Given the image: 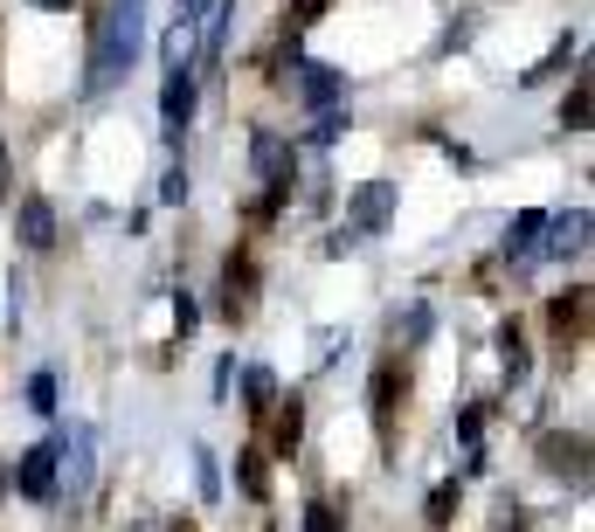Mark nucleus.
I'll return each instance as SVG.
<instances>
[{
  "label": "nucleus",
  "instance_id": "1",
  "mask_svg": "<svg viewBox=\"0 0 595 532\" xmlns=\"http://www.w3.org/2000/svg\"><path fill=\"white\" fill-rule=\"evenodd\" d=\"M139 49H145V0H111V14L98 28V49H90L84 90H111L125 69L139 63Z\"/></svg>",
  "mask_w": 595,
  "mask_h": 532
},
{
  "label": "nucleus",
  "instance_id": "2",
  "mask_svg": "<svg viewBox=\"0 0 595 532\" xmlns=\"http://www.w3.org/2000/svg\"><path fill=\"white\" fill-rule=\"evenodd\" d=\"M90 478H98V435H90V422H69L55 435V484H69V498H84Z\"/></svg>",
  "mask_w": 595,
  "mask_h": 532
},
{
  "label": "nucleus",
  "instance_id": "3",
  "mask_svg": "<svg viewBox=\"0 0 595 532\" xmlns=\"http://www.w3.org/2000/svg\"><path fill=\"white\" fill-rule=\"evenodd\" d=\"M194 98H201V76H194V63H174V69H166V90H160L166 139H188V125H194Z\"/></svg>",
  "mask_w": 595,
  "mask_h": 532
},
{
  "label": "nucleus",
  "instance_id": "4",
  "mask_svg": "<svg viewBox=\"0 0 595 532\" xmlns=\"http://www.w3.org/2000/svg\"><path fill=\"white\" fill-rule=\"evenodd\" d=\"M541 256H554V263H568V256H582L588 250V207H568V215H547L541 221Z\"/></svg>",
  "mask_w": 595,
  "mask_h": 532
},
{
  "label": "nucleus",
  "instance_id": "5",
  "mask_svg": "<svg viewBox=\"0 0 595 532\" xmlns=\"http://www.w3.org/2000/svg\"><path fill=\"white\" fill-rule=\"evenodd\" d=\"M346 221L360 228V236H381V228L395 221V187H388V180H367V187H353V207H346Z\"/></svg>",
  "mask_w": 595,
  "mask_h": 532
},
{
  "label": "nucleus",
  "instance_id": "6",
  "mask_svg": "<svg viewBox=\"0 0 595 532\" xmlns=\"http://www.w3.org/2000/svg\"><path fill=\"white\" fill-rule=\"evenodd\" d=\"M14 484H22V498H35V505L55 498V435H49V443H35V449H22V464H14Z\"/></svg>",
  "mask_w": 595,
  "mask_h": 532
},
{
  "label": "nucleus",
  "instance_id": "7",
  "mask_svg": "<svg viewBox=\"0 0 595 532\" xmlns=\"http://www.w3.org/2000/svg\"><path fill=\"white\" fill-rule=\"evenodd\" d=\"M14 236H22V250H49L55 242V207L42 194H22V207H14Z\"/></svg>",
  "mask_w": 595,
  "mask_h": 532
},
{
  "label": "nucleus",
  "instance_id": "8",
  "mask_svg": "<svg viewBox=\"0 0 595 532\" xmlns=\"http://www.w3.org/2000/svg\"><path fill=\"white\" fill-rule=\"evenodd\" d=\"M298 90H305L312 111H332L346 98V84H340V69H332V63H305V69H298Z\"/></svg>",
  "mask_w": 595,
  "mask_h": 532
},
{
  "label": "nucleus",
  "instance_id": "9",
  "mask_svg": "<svg viewBox=\"0 0 595 532\" xmlns=\"http://www.w3.org/2000/svg\"><path fill=\"white\" fill-rule=\"evenodd\" d=\"M284 166H291V145L277 139V131H250V174L256 180H284Z\"/></svg>",
  "mask_w": 595,
  "mask_h": 532
},
{
  "label": "nucleus",
  "instance_id": "10",
  "mask_svg": "<svg viewBox=\"0 0 595 532\" xmlns=\"http://www.w3.org/2000/svg\"><path fill=\"white\" fill-rule=\"evenodd\" d=\"M243 402H250V415L277 408V373L270 367H243Z\"/></svg>",
  "mask_w": 595,
  "mask_h": 532
},
{
  "label": "nucleus",
  "instance_id": "11",
  "mask_svg": "<svg viewBox=\"0 0 595 532\" xmlns=\"http://www.w3.org/2000/svg\"><path fill=\"white\" fill-rule=\"evenodd\" d=\"M541 221H547V215H519V221L506 228V256H512V263H527L533 250H541Z\"/></svg>",
  "mask_w": 595,
  "mask_h": 532
},
{
  "label": "nucleus",
  "instance_id": "12",
  "mask_svg": "<svg viewBox=\"0 0 595 532\" xmlns=\"http://www.w3.org/2000/svg\"><path fill=\"white\" fill-rule=\"evenodd\" d=\"M298 435H305V402L291 394L284 415H277V456H291V449H298Z\"/></svg>",
  "mask_w": 595,
  "mask_h": 532
},
{
  "label": "nucleus",
  "instance_id": "13",
  "mask_svg": "<svg viewBox=\"0 0 595 532\" xmlns=\"http://www.w3.org/2000/svg\"><path fill=\"white\" fill-rule=\"evenodd\" d=\"M194 484H201V505L221 498V464H215V449H201V443H194Z\"/></svg>",
  "mask_w": 595,
  "mask_h": 532
},
{
  "label": "nucleus",
  "instance_id": "14",
  "mask_svg": "<svg viewBox=\"0 0 595 532\" xmlns=\"http://www.w3.org/2000/svg\"><path fill=\"white\" fill-rule=\"evenodd\" d=\"M582 435H574V443H561V435H547V470H568V478H582Z\"/></svg>",
  "mask_w": 595,
  "mask_h": 532
},
{
  "label": "nucleus",
  "instance_id": "15",
  "mask_svg": "<svg viewBox=\"0 0 595 532\" xmlns=\"http://www.w3.org/2000/svg\"><path fill=\"white\" fill-rule=\"evenodd\" d=\"M498 353H506V373H512V380H527V367H533V359H527V339H519V326H506V332H498Z\"/></svg>",
  "mask_w": 595,
  "mask_h": 532
},
{
  "label": "nucleus",
  "instance_id": "16",
  "mask_svg": "<svg viewBox=\"0 0 595 532\" xmlns=\"http://www.w3.org/2000/svg\"><path fill=\"white\" fill-rule=\"evenodd\" d=\"M346 131H353V125H346V111H319V125H312V145H340Z\"/></svg>",
  "mask_w": 595,
  "mask_h": 532
},
{
  "label": "nucleus",
  "instance_id": "17",
  "mask_svg": "<svg viewBox=\"0 0 595 532\" xmlns=\"http://www.w3.org/2000/svg\"><path fill=\"white\" fill-rule=\"evenodd\" d=\"M28 408L35 415H55V373H35L28 380Z\"/></svg>",
  "mask_w": 595,
  "mask_h": 532
},
{
  "label": "nucleus",
  "instance_id": "18",
  "mask_svg": "<svg viewBox=\"0 0 595 532\" xmlns=\"http://www.w3.org/2000/svg\"><path fill=\"white\" fill-rule=\"evenodd\" d=\"M160 201H166V207L188 201V166H166V174H160Z\"/></svg>",
  "mask_w": 595,
  "mask_h": 532
},
{
  "label": "nucleus",
  "instance_id": "19",
  "mask_svg": "<svg viewBox=\"0 0 595 532\" xmlns=\"http://www.w3.org/2000/svg\"><path fill=\"white\" fill-rule=\"evenodd\" d=\"M451 511H457V484H436L430 491V525H451Z\"/></svg>",
  "mask_w": 595,
  "mask_h": 532
},
{
  "label": "nucleus",
  "instance_id": "20",
  "mask_svg": "<svg viewBox=\"0 0 595 532\" xmlns=\"http://www.w3.org/2000/svg\"><path fill=\"white\" fill-rule=\"evenodd\" d=\"M236 464H243V470H236V478H243V491H250V498H264V456H236Z\"/></svg>",
  "mask_w": 595,
  "mask_h": 532
},
{
  "label": "nucleus",
  "instance_id": "21",
  "mask_svg": "<svg viewBox=\"0 0 595 532\" xmlns=\"http://www.w3.org/2000/svg\"><path fill=\"white\" fill-rule=\"evenodd\" d=\"M305 532H340V511H332L326 498H319V505H305Z\"/></svg>",
  "mask_w": 595,
  "mask_h": 532
},
{
  "label": "nucleus",
  "instance_id": "22",
  "mask_svg": "<svg viewBox=\"0 0 595 532\" xmlns=\"http://www.w3.org/2000/svg\"><path fill=\"white\" fill-rule=\"evenodd\" d=\"M353 250H360V228H332V236H326V256H353Z\"/></svg>",
  "mask_w": 595,
  "mask_h": 532
},
{
  "label": "nucleus",
  "instance_id": "23",
  "mask_svg": "<svg viewBox=\"0 0 595 532\" xmlns=\"http://www.w3.org/2000/svg\"><path fill=\"white\" fill-rule=\"evenodd\" d=\"M174 326H180V339H188V332L201 326V304H194L188 291H180V297H174Z\"/></svg>",
  "mask_w": 595,
  "mask_h": 532
},
{
  "label": "nucleus",
  "instance_id": "24",
  "mask_svg": "<svg viewBox=\"0 0 595 532\" xmlns=\"http://www.w3.org/2000/svg\"><path fill=\"white\" fill-rule=\"evenodd\" d=\"M430 326H436V312H430V304H416V312H408V346H422Z\"/></svg>",
  "mask_w": 595,
  "mask_h": 532
},
{
  "label": "nucleus",
  "instance_id": "25",
  "mask_svg": "<svg viewBox=\"0 0 595 532\" xmlns=\"http://www.w3.org/2000/svg\"><path fill=\"white\" fill-rule=\"evenodd\" d=\"M388 402H395V373H375V422H388Z\"/></svg>",
  "mask_w": 595,
  "mask_h": 532
},
{
  "label": "nucleus",
  "instance_id": "26",
  "mask_svg": "<svg viewBox=\"0 0 595 532\" xmlns=\"http://www.w3.org/2000/svg\"><path fill=\"white\" fill-rule=\"evenodd\" d=\"M478 429H485V415H478V408H464V415H457V435H464L471 449H478Z\"/></svg>",
  "mask_w": 595,
  "mask_h": 532
},
{
  "label": "nucleus",
  "instance_id": "27",
  "mask_svg": "<svg viewBox=\"0 0 595 532\" xmlns=\"http://www.w3.org/2000/svg\"><path fill=\"white\" fill-rule=\"evenodd\" d=\"M582 118H588V90H574V104L561 111V125H568V131H582Z\"/></svg>",
  "mask_w": 595,
  "mask_h": 532
},
{
  "label": "nucleus",
  "instance_id": "28",
  "mask_svg": "<svg viewBox=\"0 0 595 532\" xmlns=\"http://www.w3.org/2000/svg\"><path fill=\"white\" fill-rule=\"evenodd\" d=\"M340 346H346L340 332H319V367H332V359H340Z\"/></svg>",
  "mask_w": 595,
  "mask_h": 532
},
{
  "label": "nucleus",
  "instance_id": "29",
  "mask_svg": "<svg viewBox=\"0 0 595 532\" xmlns=\"http://www.w3.org/2000/svg\"><path fill=\"white\" fill-rule=\"evenodd\" d=\"M319 8H326V0H298V8H291V22L305 28V22H312V14H319Z\"/></svg>",
  "mask_w": 595,
  "mask_h": 532
},
{
  "label": "nucleus",
  "instance_id": "30",
  "mask_svg": "<svg viewBox=\"0 0 595 532\" xmlns=\"http://www.w3.org/2000/svg\"><path fill=\"white\" fill-rule=\"evenodd\" d=\"M28 8H49V14H63V8H69V0H28Z\"/></svg>",
  "mask_w": 595,
  "mask_h": 532
},
{
  "label": "nucleus",
  "instance_id": "31",
  "mask_svg": "<svg viewBox=\"0 0 595 532\" xmlns=\"http://www.w3.org/2000/svg\"><path fill=\"white\" fill-rule=\"evenodd\" d=\"M0 194H8V152H0Z\"/></svg>",
  "mask_w": 595,
  "mask_h": 532
}]
</instances>
